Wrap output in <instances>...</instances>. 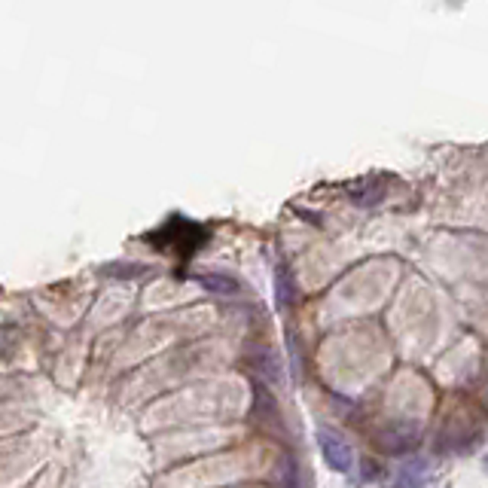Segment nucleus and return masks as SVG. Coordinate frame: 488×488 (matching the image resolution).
<instances>
[{
	"label": "nucleus",
	"instance_id": "f257e3e1",
	"mask_svg": "<svg viewBox=\"0 0 488 488\" xmlns=\"http://www.w3.org/2000/svg\"><path fill=\"white\" fill-rule=\"evenodd\" d=\"M318 445H321V455H324V461H327L329 470L348 473L354 467V449L348 445V439L339 437L336 430L321 428L318 430Z\"/></svg>",
	"mask_w": 488,
	"mask_h": 488
},
{
	"label": "nucleus",
	"instance_id": "f03ea898",
	"mask_svg": "<svg viewBox=\"0 0 488 488\" xmlns=\"http://www.w3.org/2000/svg\"><path fill=\"white\" fill-rule=\"evenodd\" d=\"M198 284L208 287V290H214V293H238L242 290L238 281L229 278V275H198Z\"/></svg>",
	"mask_w": 488,
	"mask_h": 488
},
{
	"label": "nucleus",
	"instance_id": "7ed1b4c3",
	"mask_svg": "<svg viewBox=\"0 0 488 488\" xmlns=\"http://www.w3.org/2000/svg\"><path fill=\"white\" fill-rule=\"evenodd\" d=\"M281 479H284V488H302L297 479V461H290V458L281 461Z\"/></svg>",
	"mask_w": 488,
	"mask_h": 488
},
{
	"label": "nucleus",
	"instance_id": "20e7f679",
	"mask_svg": "<svg viewBox=\"0 0 488 488\" xmlns=\"http://www.w3.org/2000/svg\"><path fill=\"white\" fill-rule=\"evenodd\" d=\"M293 299V284H287V272L278 269V306L284 308Z\"/></svg>",
	"mask_w": 488,
	"mask_h": 488
},
{
	"label": "nucleus",
	"instance_id": "39448f33",
	"mask_svg": "<svg viewBox=\"0 0 488 488\" xmlns=\"http://www.w3.org/2000/svg\"><path fill=\"white\" fill-rule=\"evenodd\" d=\"M394 488H409V485H407V483H397Z\"/></svg>",
	"mask_w": 488,
	"mask_h": 488
},
{
	"label": "nucleus",
	"instance_id": "423d86ee",
	"mask_svg": "<svg viewBox=\"0 0 488 488\" xmlns=\"http://www.w3.org/2000/svg\"><path fill=\"white\" fill-rule=\"evenodd\" d=\"M485 470H488V455H485Z\"/></svg>",
	"mask_w": 488,
	"mask_h": 488
}]
</instances>
